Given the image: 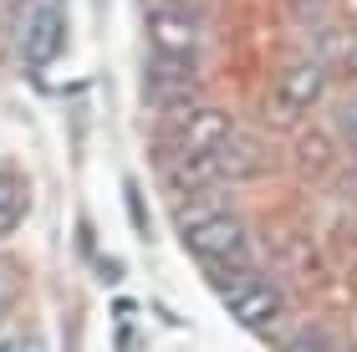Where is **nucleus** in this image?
Masks as SVG:
<instances>
[{"label":"nucleus","mask_w":357,"mask_h":352,"mask_svg":"<svg viewBox=\"0 0 357 352\" xmlns=\"http://www.w3.org/2000/svg\"><path fill=\"white\" fill-rule=\"evenodd\" d=\"M178 235H184V245L194 250V261L199 266H250L245 250V225H240V215L230 210H204V215H178Z\"/></svg>","instance_id":"obj_1"},{"label":"nucleus","mask_w":357,"mask_h":352,"mask_svg":"<svg viewBox=\"0 0 357 352\" xmlns=\"http://www.w3.org/2000/svg\"><path fill=\"white\" fill-rule=\"evenodd\" d=\"M67 31V0H31L21 15V52L26 61H52Z\"/></svg>","instance_id":"obj_2"},{"label":"nucleus","mask_w":357,"mask_h":352,"mask_svg":"<svg viewBox=\"0 0 357 352\" xmlns=\"http://www.w3.org/2000/svg\"><path fill=\"white\" fill-rule=\"evenodd\" d=\"M143 92H149L153 107L184 102L189 92H194V67H189V56H164V52H153L149 67H143Z\"/></svg>","instance_id":"obj_3"},{"label":"nucleus","mask_w":357,"mask_h":352,"mask_svg":"<svg viewBox=\"0 0 357 352\" xmlns=\"http://www.w3.org/2000/svg\"><path fill=\"white\" fill-rule=\"evenodd\" d=\"M149 36L164 56H194V46H199V26H194L189 10L178 6H158L149 15Z\"/></svg>","instance_id":"obj_4"},{"label":"nucleus","mask_w":357,"mask_h":352,"mask_svg":"<svg viewBox=\"0 0 357 352\" xmlns=\"http://www.w3.org/2000/svg\"><path fill=\"white\" fill-rule=\"evenodd\" d=\"M178 138H184L189 153H215L235 138V123L225 107H189V118L178 123Z\"/></svg>","instance_id":"obj_5"},{"label":"nucleus","mask_w":357,"mask_h":352,"mask_svg":"<svg viewBox=\"0 0 357 352\" xmlns=\"http://www.w3.org/2000/svg\"><path fill=\"white\" fill-rule=\"evenodd\" d=\"M281 98L291 102V107H306V102H317L321 92H327V67L321 61H312V56H301V61H291V67L281 72Z\"/></svg>","instance_id":"obj_6"},{"label":"nucleus","mask_w":357,"mask_h":352,"mask_svg":"<svg viewBox=\"0 0 357 352\" xmlns=\"http://www.w3.org/2000/svg\"><path fill=\"white\" fill-rule=\"evenodd\" d=\"M26 204H31V194H26V184L15 179L10 169H0V240H6V235H10L15 225H21Z\"/></svg>","instance_id":"obj_7"},{"label":"nucleus","mask_w":357,"mask_h":352,"mask_svg":"<svg viewBox=\"0 0 357 352\" xmlns=\"http://www.w3.org/2000/svg\"><path fill=\"white\" fill-rule=\"evenodd\" d=\"M296 164H301L306 174L332 169V138L321 133V128H306V133H296Z\"/></svg>","instance_id":"obj_8"},{"label":"nucleus","mask_w":357,"mask_h":352,"mask_svg":"<svg viewBox=\"0 0 357 352\" xmlns=\"http://www.w3.org/2000/svg\"><path fill=\"white\" fill-rule=\"evenodd\" d=\"M10 291H15V281L6 276V266H0V316H6V307H10Z\"/></svg>","instance_id":"obj_9"},{"label":"nucleus","mask_w":357,"mask_h":352,"mask_svg":"<svg viewBox=\"0 0 357 352\" xmlns=\"http://www.w3.org/2000/svg\"><path fill=\"white\" fill-rule=\"evenodd\" d=\"M296 6H317V0H296Z\"/></svg>","instance_id":"obj_10"}]
</instances>
